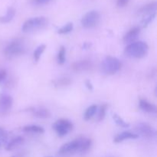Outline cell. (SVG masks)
I'll use <instances>...</instances> for the list:
<instances>
[{
    "label": "cell",
    "instance_id": "obj_1",
    "mask_svg": "<svg viewBox=\"0 0 157 157\" xmlns=\"http://www.w3.org/2000/svg\"><path fill=\"white\" fill-rule=\"evenodd\" d=\"M91 145V140L86 137H80L61 146L58 150V154L63 156L77 153L84 154L90 150Z\"/></svg>",
    "mask_w": 157,
    "mask_h": 157
},
{
    "label": "cell",
    "instance_id": "obj_2",
    "mask_svg": "<svg viewBox=\"0 0 157 157\" xmlns=\"http://www.w3.org/2000/svg\"><path fill=\"white\" fill-rule=\"evenodd\" d=\"M149 51V46L144 41H135L130 43L124 50V54L127 57L131 58H143L147 55Z\"/></svg>",
    "mask_w": 157,
    "mask_h": 157
},
{
    "label": "cell",
    "instance_id": "obj_3",
    "mask_svg": "<svg viewBox=\"0 0 157 157\" xmlns=\"http://www.w3.org/2000/svg\"><path fill=\"white\" fill-rule=\"evenodd\" d=\"M121 62L118 58L112 56L106 57L101 65V71L107 75H113L117 73L121 68Z\"/></svg>",
    "mask_w": 157,
    "mask_h": 157
},
{
    "label": "cell",
    "instance_id": "obj_4",
    "mask_svg": "<svg viewBox=\"0 0 157 157\" xmlns=\"http://www.w3.org/2000/svg\"><path fill=\"white\" fill-rule=\"evenodd\" d=\"M48 24V20L45 17L38 16L31 18L26 20L21 26V31L25 33L32 32L38 29H41Z\"/></svg>",
    "mask_w": 157,
    "mask_h": 157
},
{
    "label": "cell",
    "instance_id": "obj_5",
    "mask_svg": "<svg viewBox=\"0 0 157 157\" xmlns=\"http://www.w3.org/2000/svg\"><path fill=\"white\" fill-rule=\"evenodd\" d=\"M25 46L20 39H15L8 44L4 48V55L7 58H12L22 55L25 52Z\"/></svg>",
    "mask_w": 157,
    "mask_h": 157
},
{
    "label": "cell",
    "instance_id": "obj_6",
    "mask_svg": "<svg viewBox=\"0 0 157 157\" xmlns=\"http://www.w3.org/2000/svg\"><path fill=\"white\" fill-rule=\"evenodd\" d=\"M100 14L98 11L91 10L87 12L81 20V25L84 29H92L94 28L100 21Z\"/></svg>",
    "mask_w": 157,
    "mask_h": 157
},
{
    "label": "cell",
    "instance_id": "obj_7",
    "mask_svg": "<svg viewBox=\"0 0 157 157\" xmlns=\"http://www.w3.org/2000/svg\"><path fill=\"white\" fill-rule=\"evenodd\" d=\"M54 130L60 137L66 136L73 129V124L67 119H60L52 125Z\"/></svg>",
    "mask_w": 157,
    "mask_h": 157
},
{
    "label": "cell",
    "instance_id": "obj_8",
    "mask_svg": "<svg viewBox=\"0 0 157 157\" xmlns=\"http://www.w3.org/2000/svg\"><path fill=\"white\" fill-rule=\"evenodd\" d=\"M135 130L138 136H142L146 138H153L156 136V132L154 128L146 123H140L136 126Z\"/></svg>",
    "mask_w": 157,
    "mask_h": 157
},
{
    "label": "cell",
    "instance_id": "obj_9",
    "mask_svg": "<svg viewBox=\"0 0 157 157\" xmlns=\"http://www.w3.org/2000/svg\"><path fill=\"white\" fill-rule=\"evenodd\" d=\"M13 105V100L9 95L6 94H0V116H5L12 109Z\"/></svg>",
    "mask_w": 157,
    "mask_h": 157
},
{
    "label": "cell",
    "instance_id": "obj_10",
    "mask_svg": "<svg viewBox=\"0 0 157 157\" xmlns=\"http://www.w3.org/2000/svg\"><path fill=\"white\" fill-rule=\"evenodd\" d=\"M93 67V63L89 60H81L76 61L72 64V69L76 72L87 71L90 70Z\"/></svg>",
    "mask_w": 157,
    "mask_h": 157
},
{
    "label": "cell",
    "instance_id": "obj_11",
    "mask_svg": "<svg viewBox=\"0 0 157 157\" xmlns=\"http://www.w3.org/2000/svg\"><path fill=\"white\" fill-rule=\"evenodd\" d=\"M140 34V29L139 27L133 28L124 35V41L128 44H130V43L135 42V41L139 37Z\"/></svg>",
    "mask_w": 157,
    "mask_h": 157
},
{
    "label": "cell",
    "instance_id": "obj_12",
    "mask_svg": "<svg viewBox=\"0 0 157 157\" xmlns=\"http://www.w3.org/2000/svg\"><path fill=\"white\" fill-rule=\"evenodd\" d=\"M156 8H157V3L156 2H152L148 3V4L145 5V6H142L140 9L138 10V14L141 15H150L154 12H156Z\"/></svg>",
    "mask_w": 157,
    "mask_h": 157
},
{
    "label": "cell",
    "instance_id": "obj_13",
    "mask_svg": "<svg viewBox=\"0 0 157 157\" xmlns=\"http://www.w3.org/2000/svg\"><path fill=\"white\" fill-rule=\"evenodd\" d=\"M140 108L143 110L144 112L148 113H157V108L156 105H154L152 103L149 102L148 101L145 99H140L139 102Z\"/></svg>",
    "mask_w": 157,
    "mask_h": 157
},
{
    "label": "cell",
    "instance_id": "obj_14",
    "mask_svg": "<svg viewBox=\"0 0 157 157\" xmlns=\"http://www.w3.org/2000/svg\"><path fill=\"white\" fill-rule=\"evenodd\" d=\"M138 138H139V136L136 133L125 131L115 136L113 142L116 143V144H119V143H122L124 141L127 140H136L138 139Z\"/></svg>",
    "mask_w": 157,
    "mask_h": 157
},
{
    "label": "cell",
    "instance_id": "obj_15",
    "mask_svg": "<svg viewBox=\"0 0 157 157\" xmlns=\"http://www.w3.org/2000/svg\"><path fill=\"white\" fill-rule=\"evenodd\" d=\"M29 111L32 113L34 117H35L40 118V119H47L49 118L51 116V113L48 109L43 108V107H34L29 110Z\"/></svg>",
    "mask_w": 157,
    "mask_h": 157
},
{
    "label": "cell",
    "instance_id": "obj_16",
    "mask_svg": "<svg viewBox=\"0 0 157 157\" xmlns=\"http://www.w3.org/2000/svg\"><path fill=\"white\" fill-rule=\"evenodd\" d=\"M15 15V9L12 7L8 8L6 15H2V16H0V23L6 24V23L10 22V21L14 18Z\"/></svg>",
    "mask_w": 157,
    "mask_h": 157
},
{
    "label": "cell",
    "instance_id": "obj_17",
    "mask_svg": "<svg viewBox=\"0 0 157 157\" xmlns=\"http://www.w3.org/2000/svg\"><path fill=\"white\" fill-rule=\"evenodd\" d=\"M21 130L25 133H39V134H41V133H44V129L41 126L38 125L25 126L24 127H22Z\"/></svg>",
    "mask_w": 157,
    "mask_h": 157
},
{
    "label": "cell",
    "instance_id": "obj_18",
    "mask_svg": "<svg viewBox=\"0 0 157 157\" xmlns=\"http://www.w3.org/2000/svg\"><path fill=\"white\" fill-rule=\"evenodd\" d=\"M24 141V139L21 136H17V137L14 138V139L11 140L9 142H8V144L6 146V150L7 151H11V150H13L14 149H15L16 147H18V146L21 145V144Z\"/></svg>",
    "mask_w": 157,
    "mask_h": 157
},
{
    "label": "cell",
    "instance_id": "obj_19",
    "mask_svg": "<svg viewBox=\"0 0 157 157\" xmlns=\"http://www.w3.org/2000/svg\"><path fill=\"white\" fill-rule=\"evenodd\" d=\"M98 111V107L96 105H91L86 110L85 113L84 114V121H90L92 117L95 115V113Z\"/></svg>",
    "mask_w": 157,
    "mask_h": 157
},
{
    "label": "cell",
    "instance_id": "obj_20",
    "mask_svg": "<svg viewBox=\"0 0 157 157\" xmlns=\"http://www.w3.org/2000/svg\"><path fill=\"white\" fill-rule=\"evenodd\" d=\"M45 48H46V45L45 44H40L39 46H38V47L36 48V49L34 51L33 58L35 62H38V61H39L40 58H41V55H42L43 52H44Z\"/></svg>",
    "mask_w": 157,
    "mask_h": 157
},
{
    "label": "cell",
    "instance_id": "obj_21",
    "mask_svg": "<svg viewBox=\"0 0 157 157\" xmlns=\"http://www.w3.org/2000/svg\"><path fill=\"white\" fill-rule=\"evenodd\" d=\"M112 117H113V120L114 121V122L116 123L118 126H120V127H124V128H129V127H130V124L126 122V121H124L122 117H121L118 114L113 113Z\"/></svg>",
    "mask_w": 157,
    "mask_h": 157
},
{
    "label": "cell",
    "instance_id": "obj_22",
    "mask_svg": "<svg viewBox=\"0 0 157 157\" xmlns=\"http://www.w3.org/2000/svg\"><path fill=\"white\" fill-rule=\"evenodd\" d=\"M66 61V49L64 46H61L57 55V61L58 64H64Z\"/></svg>",
    "mask_w": 157,
    "mask_h": 157
},
{
    "label": "cell",
    "instance_id": "obj_23",
    "mask_svg": "<svg viewBox=\"0 0 157 157\" xmlns=\"http://www.w3.org/2000/svg\"><path fill=\"white\" fill-rule=\"evenodd\" d=\"M74 29V25L72 22H69L67 24H66L65 25L62 26L61 28L58 29V34L59 35H66V34H68L73 30Z\"/></svg>",
    "mask_w": 157,
    "mask_h": 157
},
{
    "label": "cell",
    "instance_id": "obj_24",
    "mask_svg": "<svg viewBox=\"0 0 157 157\" xmlns=\"http://www.w3.org/2000/svg\"><path fill=\"white\" fill-rule=\"evenodd\" d=\"M156 12H154V13L150 14V15H146V16L143 18L142 21H141V25H142V27H147V26L155 19V18H156Z\"/></svg>",
    "mask_w": 157,
    "mask_h": 157
},
{
    "label": "cell",
    "instance_id": "obj_25",
    "mask_svg": "<svg viewBox=\"0 0 157 157\" xmlns=\"http://www.w3.org/2000/svg\"><path fill=\"white\" fill-rule=\"evenodd\" d=\"M71 83V80L69 78H60V79L56 80V81H53V84L55 87H64V86H67Z\"/></svg>",
    "mask_w": 157,
    "mask_h": 157
},
{
    "label": "cell",
    "instance_id": "obj_26",
    "mask_svg": "<svg viewBox=\"0 0 157 157\" xmlns=\"http://www.w3.org/2000/svg\"><path fill=\"white\" fill-rule=\"evenodd\" d=\"M107 106L106 104H103L101 106L99 110H98V121H102L105 118L106 113H107Z\"/></svg>",
    "mask_w": 157,
    "mask_h": 157
},
{
    "label": "cell",
    "instance_id": "obj_27",
    "mask_svg": "<svg viewBox=\"0 0 157 157\" xmlns=\"http://www.w3.org/2000/svg\"><path fill=\"white\" fill-rule=\"evenodd\" d=\"M8 139V132L0 127V142H6Z\"/></svg>",
    "mask_w": 157,
    "mask_h": 157
},
{
    "label": "cell",
    "instance_id": "obj_28",
    "mask_svg": "<svg viewBox=\"0 0 157 157\" xmlns=\"http://www.w3.org/2000/svg\"><path fill=\"white\" fill-rule=\"evenodd\" d=\"M32 3L35 6H44V5L48 4V3L50 2L52 0H31Z\"/></svg>",
    "mask_w": 157,
    "mask_h": 157
},
{
    "label": "cell",
    "instance_id": "obj_29",
    "mask_svg": "<svg viewBox=\"0 0 157 157\" xmlns=\"http://www.w3.org/2000/svg\"><path fill=\"white\" fill-rule=\"evenodd\" d=\"M7 78V71L6 69L0 68V84L3 82Z\"/></svg>",
    "mask_w": 157,
    "mask_h": 157
},
{
    "label": "cell",
    "instance_id": "obj_30",
    "mask_svg": "<svg viewBox=\"0 0 157 157\" xmlns=\"http://www.w3.org/2000/svg\"><path fill=\"white\" fill-rule=\"evenodd\" d=\"M130 0H117V6L119 8H124L127 6Z\"/></svg>",
    "mask_w": 157,
    "mask_h": 157
},
{
    "label": "cell",
    "instance_id": "obj_31",
    "mask_svg": "<svg viewBox=\"0 0 157 157\" xmlns=\"http://www.w3.org/2000/svg\"><path fill=\"white\" fill-rule=\"evenodd\" d=\"M85 86L87 87V88L89 90H94L93 84H92V83L90 82V81H89V80H87V81H85Z\"/></svg>",
    "mask_w": 157,
    "mask_h": 157
},
{
    "label": "cell",
    "instance_id": "obj_32",
    "mask_svg": "<svg viewBox=\"0 0 157 157\" xmlns=\"http://www.w3.org/2000/svg\"><path fill=\"white\" fill-rule=\"evenodd\" d=\"M90 44H89V43H87V42H85L84 44V45H83V48H84V49H87V48H90Z\"/></svg>",
    "mask_w": 157,
    "mask_h": 157
},
{
    "label": "cell",
    "instance_id": "obj_33",
    "mask_svg": "<svg viewBox=\"0 0 157 157\" xmlns=\"http://www.w3.org/2000/svg\"><path fill=\"white\" fill-rule=\"evenodd\" d=\"M46 157H52V156H46Z\"/></svg>",
    "mask_w": 157,
    "mask_h": 157
},
{
    "label": "cell",
    "instance_id": "obj_34",
    "mask_svg": "<svg viewBox=\"0 0 157 157\" xmlns=\"http://www.w3.org/2000/svg\"><path fill=\"white\" fill-rule=\"evenodd\" d=\"M12 157H15V156H12Z\"/></svg>",
    "mask_w": 157,
    "mask_h": 157
}]
</instances>
